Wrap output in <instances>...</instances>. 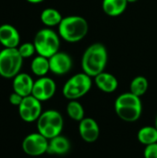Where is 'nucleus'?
Wrapping results in <instances>:
<instances>
[{"instance_id": "1", "label": "nucleus", "mask_w": 157, "mask_h": 158, "mask_svg": "<svg viewBox=\"0 0 157 158\" xmlns=\"http://www.w3.org/2000/svg\"><path fill=\"white\" fill-rule=\"evenodd\" d=\"M108 61V53L105 44L101 43L92 44L86 48L81 56L82 71L94 78L104 72Z\"/></svg>"}, {"instance_id": "9", "label": "nucleus", "mask_w": 157, "mask_h": 158, "mask_svg": "<svg viewBox=\"0 0 157 158\" xmlns=\"http://www.w3.org/2000/svg\"><path fill=\"white\" fill-rule=\"evenodd\" d=\"M42 102L33 95L23 97L21 104L19 106V114L25 122L37 121L42 114Z\"/></svg>"}, {"instance_id": "18", "label": "nucleus", "mask_w": 157, "mask_h": 158, "mask_svg": "<svg viewBox=\"0 0 157 158\" xmlns=\"http://www.w3.org/2000/svg\"><path fill=\"white\" fill-rule=\"evenodd\" d=\"M40 19L43 25H45L48 28H51V27L58 26L61 20L63 19V17L57 9L53 7H48L42 11L40 15Z\"/></svg>"}, {"instance_id": "4", "label": "nucleus", "mask_w": 157, "mask_h": 158, "mask_svg": "<svg viewBox=\"0 0 157 158\" xmlns=\"http://www.w3.org/2000/svg\"><path fill=\"white\" fill-rule=\"evenodd\" d=\"M33 44L38 55L49 58L59 51L60 36L52 29L43 28L36 32Z\"/></svg>"}, {"instance_id": "11", "label": "nucleus", "mask_w": 157, "mask_h": 158, "mask_svg": "<svg viewBox=\"0 0 157 158\" xmlns=\"http://www.w3.org/2000/svg\"><path fill=\"white\" fill-rule=\"evenodd\" d=\"M49 65L52 73L57 76H63L71 70L73 61L68 53L58 51L49 57Z\"/></svg>"}, {"instance_id": "7", "label": "nucleus", "mask_w": 157, "mask_h": 158, "mask_svg": "<svg viewBox=\"0 0 157 158\" xmlns=\"http://www.w3.org/2000/svg\"><path fill=\"white\" fill-rule=\"evenodd\" d=\"M23 58L18 48H4L0 51V76L6 79L16 77L22 67Z\"/></svg>"}, {"instance_id": "15", "label": "nucleus", "mask_w": 157, "mask_h": 158, "mask_svg": "<svg viewBox=\"0 0 157 158\" xmlns=\"http://www.w3.org/2000/svg\"><path fill=\"white\" fill-rule=\"evenodd\" d=\"M94 82L97 88L106 94L114 93L118 86V79L111 73L108 72H102L96 77H94Z\"/></svg>"}, {"instance_id": "26", "label": "nucleus", "mask_w": 157, "mask_h": 158, "mask_svg": "<svg viewBox=\"0 0 157 158\" xmlns=\"http://www.w3.org/2000/svg\"><path fill=\"white\" fill-rule=\"evenodd\" d=\"M26 1L31 4H40V3L43 2L44 0H26Z\"/></svg>"}, {"instance_id": "13", "label": "nucleus", "mask_w": 157, "mask_h": 158, "mask_svg": "<svg viewBox=\"0 0 157 158\" xmlns=\"http://www.w3.org/2000/svg\"><path fill=\"white\" fill-rule=\"evenodd\" d=\"M20 43V35L18 30L10 24L0 26V44L4 48H18Z\"/></svg>"}, {"instance_id": "24", "label": "nucleus", "mask_w": 157, "mask_h": 158, "mask_svg": "<svg viewBox=\"0 0 157 158\" xmlns=\"http://www.w3.org/2000/svg\"><path fill=\"white\" fill-rule=\"evenodd\" d=\"M143 156L144 158H157V143L145 146Z\"/></svg>"}, {"instance_id": "3", "label": "nucleus", "mask_w": 157, "mask_h": 158, "mask_svg": "<svg viewBox=\"0 0 157 158\" xmlns=\"http://www.w3.org/2000/svg\"><path fill=\"white\" fill-rule=\"evenodd\" d=\"M115 112L117 116L125 122L137 121L143 113L141 97L129 93H123L115 101Z\"/></svg>"}, {"instance_id": "16", "label": "nucleus", "mask_w": 157, "mask_h": 158, "mask_svg": "<svg viewBox=\"0 0 157 158\" xmlns=\"http://www.w3.org/2000/svg\"><path fill=\"white\" fill-rule=\"evenodd\" d=\"M70 146V142L68 138L62 135H58L49 140L47 153L50 155L63 156L69 152Z\"/></svg>"}, {"instance_id": "27", "label": "nucleus", "mask_w": 157, "mask_h": 158, "mask_svg": "<svg viewBox=\"0 0 157 158\" xmlns=\"http://www.w3.org/2000/svg\"><path fill=\"white\" fill-rule=\"evenodd\" d=\"M128 3H135V2H138L139 0H127Z\"/></svg>"}, {"instance_id": "19", "label": "nucleus", "mask_w": 157, "mask_h": 158, "mask_svg": "<svg viewBox=\"0 0 157 158\" xmlns=\"http://www.w3.org/2000/svg\"><path fill=\"white\" fill-rule=\"evenodd\" d=\"M31 72L39 78L46 76V74L50 71L49 58L38 55L31 60Z\"/></svg>"}, {"instance_id": "23", "label": "nucleus", "mask_w": 157, "mask_h": 158, "mask_svg": "<svg viewBox=\"0 0 157 158\" xmlns=\"http://www.w3.org/2000/svg\"><path fill=\"white\" fill-rule=\"evenodd\" d=\"M18 50L20 54V56H22V58H29L31 56H32L34 55V53H36V49L34 46L33 43H24L21 44L19 47Z\"/></svg>"}, {"instance_id": "6", "label": "nucleus", "mask_w": 157, "mask_h": 158, "mask_svg": "<svg viewBox=\"0 0 157 158\" xmlns=\"http://www.w3.org/2000/svg\"><path fill=\"white\" fill-rule=\"evenodd\" d=\"M92 85V77L84 72L77 73L66 81L62 89V94L68 100H78L90 92Z\"/></svg>"}, {"instance_id": "28", "label": "nucleus", "mask_w": 157, "mask_h": 158, "mask_svg": "<svg viewBox=\"0 0 157 158\" xmlns=\"http://www.w3.org/2000/svg\"><path fill=\"white\" fill-rule=\"evenodd\" d=\"M155 128L157 129V116H156V118H155Z\"/></svg>"}, {"instance_id": "22", "label": "nucleus", "mask_w": 157, "mask_h": 158, "mask_svg": "<svg viewBox=\"0 0 157 158\" xmlns=\"http://www.w3.org/2000/svg\"><path fill=\"white\" fill-rule=\"evenodd\" d=\"M67 113L71 119L78 122L85 118L84 108L82 105L77 100H69L68 104L67 105Z\"/></svg>"}, {"instance_id": "10", "label": "nucleus", "mask_w": 157, "mask_h": 158, "mask_svg": "<svg viewBox=\"0 0 157 158\" xmlns=\"http://www.w3.org/2000/svg\"><path fill=\"white\" fill-rule=\"evenodd\" d=\"M56 84L55 81L49 77H40L34 81L31 95L41 102L50 100L56 94Z\"/></svg>"}, {"instance_id": "20", "label": "nucleus", "mask_w": 157, "mask_h": 158, "mask_svg": "<svg viewBox=\"0 0 157 158\" xmlns=\"http://www.w3.org/2000/svg\"><path fill=\"white\" fill-rule=\"evenodd\" d=\"M137 138L140 143L147 146L157 143V129L152 126H145L139 130Z\"/></svg>"}, {"instance_id": "5", "label": "nucleus", "mask_w": 157, "mask_h": 158, "mask_svg": "<svg viewBox=\"0 0 157 158\" xmlns=\"http://www.w3.org/2000/svg\"><path fill=\"white\" fill-rule=\"evenodd\" d=\"M64 127L62 115L56 110H46L37 119V130L46 139L51 140L61 134Z\"/></svg>"}, {"instance_id": "2", "label": "nucleus", "mask_w": 157, "mask_h": 158, "mask_svg": "<svg viewBox=\"0 0 157 158\" xmlns=\"http://www.w3.org/2000/svg\"><path fill=\"white\" fill-rule=\"evenodd\" d=\"M89 31V23L81 16L71 15L63 18L58 25L60 38L68 43H78L85 38Z\"/></svg>"}, {"instance_id": "12", "label": "nucleus", "mask_w": 157, "mask_h": 158, "mask_svg": "<svg viewBox=\"0 0 157 158\" xmlns=\"http://www.w3.org/2000/svg\"><path fill=\"white\" fill-rule=\"evenodd\" d=\"M79 133L86 143H94L100 135V128L96 120L92 118H84L79 123Z\"/></svg>"}, {"instance_id": "21", "label": "nucleus", "mask_w": 157, "mask_h": 158, "mask_svg": "<svg viewBox=\"0 0 157 158\" xmlns=\"http://www.w3.org/2000/svg\"><path fill=\"white\" fill-rule=\"evenodd\" d=\"M149 88V81L144 76L135 77L130 84V92L139 97L144 95Z\"/></svg>"}, {"instance_id": "25", "label": "nucleus", "mask_w": 157, "mask_h": 158, "mask_svg": "<svg viewBox=\"0 0 157 158\" xmlns=\"http://www.w3.org/2000/svg\"><path fill=\"white\" fill-rule=\"evenodd\" d=\"M22 99H23V97H22L21 95H19V94L15 93V92H13V93L9 95V103H10L11 105H13V106H19L21 104Z\"/></svg>"}, {"instance_id": "14", "label": "nucleus", "mask_w": 157, "mask_h": 158, "mask_svg": "<svg viewBox=\"0 0 157 158\" xmlns=\"http://www.w3.org/2000/svg\"><path fill=\"white\" fill-rule=\"evenodd\" d=\"M34 81L27 73H19L13 78V90L15 93L19 94L22 97L31 94Z\"/></svg>"}, {"instance_id": "8", "label": "nucleus", "mask_w": 157, "mask_h": 158, "mask_svg": "<svg viewBox=\"0 0 157 158\" xmlns=\"http://www.w3.org/2000/svg\"><path fill=\"white\" fill-rule=\"evenodd\" d=\"M49 140L40 132H34L27 135L22 142V150L31 156H40L47 153Z\"/></svg>"}, {"instance_id": "17", "label": "nucleus", "mask_w": 157, "mask_h": 158, "mask_svg": "<svg viewBox=\"0 0 157 158\" xmlns=\"http://www.w3.org/2000/svg\"><path fill=\"white\" fill-rule=\"evenodd\" d=\"M127 0H103L102 8L109 17H118L122 15L128 7Z\"/></svg>"}]
</instances>
